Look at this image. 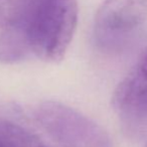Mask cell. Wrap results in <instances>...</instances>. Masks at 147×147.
Returning <instances> with one entry per match:
<instances>
[{
    "mask_svg": "<svg viewBox=\"0 0 147 147\" xmlns=\"http://www.w3.org/2000/svg\"><path fill=\"white\" fill-rule=\"evenodd\" d=\"M77 0H40L16 23L31 53L47 63L65 57L78 23Z\"/></svg>",
    "mask_w": 147,
    "mask_h": 147,
    "instance_id": "obj_1",
    "label": "cell"
},
{
    "mask_svg": "<svg viewBox=\"0 0 147 147\" xmlns=\"http://www.w3.org/2000/svg\"><path fill=\"white\" fill-rule=\"evenodd\" d=\"M35 118L61 147H113L107 132L73 108L47 101L36 108Z\"/></svg>",
    "mask_w": 147,
    "mask_h": 147,
    "instance_id": "obj_2",
    "label": "cell"
},
{
    "mask_svg": "<svg viewBox=\"0 0 147 147\" xmlns=\"http://www.w3.org/2000/svg\"><path fill=\"white\" fill-rule=\"evenodd\" d=\"M114 110L132 130L147 128V49L118 85L112 97Z\"/></svg>",
    "mask_w": 147,
    "mask_h": 147,
    "instance_id": "obj_3",
    "label": "cell"
},
{
    "mask_svg": "<svg viewBox=\"0 0 147 147\" xmlns=\"http://www.w3.org/2000/svg\"><path fill=\"white\" fill-rule=\"evenodd\" d=\"M147 20V0H104L95 16V34L109 41L131 32Z\"/></svg>",
    "mask_w": 147,
    "mask_h": 147,
    "instance_id": "obj_4",
    "label": "cell"
},
{
    "mask_svg": "<svg viewBox=\"0 0 147 147\" xmlns=\"http://www.w3.org/2000/svg\"><path fill=\"white\" fill-rule=\"evenodd\" d=\"M31 53L23 31L11 25L0 33V63H14L22 61Z\"/></svg>",
    "mask_w": 147,
    "mask_h": 147,
    "instance_id": "obj_5",
    "label": "cell"
},
{
    "mask_svg": "<svg viewBox=\"0 0 147 147\" xmlns=\"http://www.w3.org/2000/svg\"><path fill=\"white\" fill-rule=\"evenodd\" d=\"M0 147H61L51 145L38 135L10 121L0 120Z\"/></svg>",
    "mask_w": 147,
    "mask_h": 147,
    "instance_id": "obj_6",
    "label": "cell"
},
{
    "mask_svg": "<svg viewBox=\"0 0 147 147\" xmlns=\"http://www.w3.org/2000/svg\"><path fill=\"white\" fill-rule=\"evenodd\" d=\"M40 0H0V29L16 23Z\"/></svg>",
    "mask_w": 147,
    "mask_h": 147,
    "instance_id": "obj_7",
    "label": "cell"
},
{
    "mask_svg": "<svg viewBox=\"0 0 147 147\" xmlns=\"http://www.w3.org/2000/svg\"><path fill=\"white\" fill-rule=\"evenodd\" d=\"M146 147H147V145H146Z\"/></svg>",
    "mask_w": 147,
    "mask_h": 147,
    "instance_id": "obj_8",
    "label": "cell"
}]
</instances>
